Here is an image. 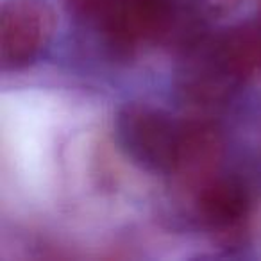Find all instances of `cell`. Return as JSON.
Masks as SVG:
<instances>
[{"label": "cell", "instance_id": "6da1fadb", "mask_svg": "<svg viewBox=\"0 0 261 261\" xmlns=\"http://www.w3.org/2000/svg\"><path fill=\"white\" fill-rule=\"evenodd\" d=\"M182 136L185 122L154 106L130 102L116 113V145L130 163L150 174H174L181 158Z\"/></svg>", "mask_w": 261, "mask_h": 261}, {"label": "cell", "instance_id": "7a4b0ae2", "mask_svg": "<svg viewBox=\"0 0 261 261\" xmlns=\"http://www.w3.org/2000/svg\"><path fill=\"white\" fill-rule=\"evenodd\" d=\"M56 15L45 0H6L0 11V61L6 72L33 65L50 43Z\"/></svg>", "mask_w": 261, "mask_h": 261}, {"label": "cell", "instance_id": "3957f363", "mask_svg": "<svg viewBox=\"0 0 261 261\" xmlns=\"http://www.w3.org/2000/svg\"><path fill=\"white\" fill-rule=\"evenodd\" d=\"M192 210L204 229L220 236H232L245 227L252 210L249 190L236 177L220 170L207 175L186 192Z\"/></svg>", "mask_w": 261, "mask_h": 261}, {"label": "cell", "instance_id": "277c9868", "mask_svg": "<svg viewBox=\"0 0 261 261\" xmlns=\"http://www.w3.org/2000/svg\"><path fill=\"white\" fill-rule=\"evenodd\" d=\"M207 45L222 68L238 84L261 77V20L229 27Z\"/></svg>", "mask_w": 261, "mask_h": 261}, {"label": "cell", "instance_id": "5b68a950", "mask_svg": "<svg viewBox=\"0 0 261 261\" xmlns=\"http://www.w3.org/2000/svg\"><path fill=\"white\" fill-rule=\"evenodd\" d=\"M240 2L242 0H197L199 8L204 13H210V15H224V13H229L234 8H238Z\"/></svg>", "mask_w": 261, "mask_h": 261}]
</instances>
